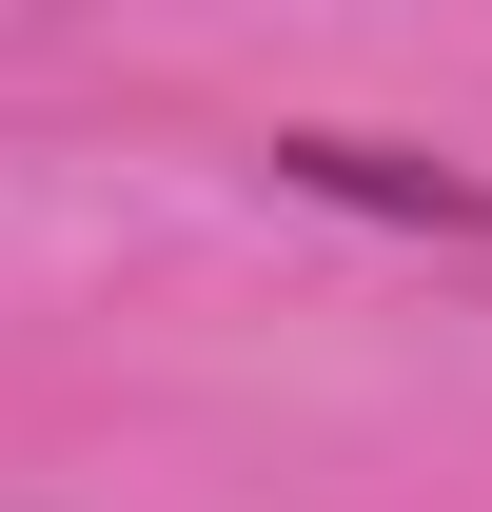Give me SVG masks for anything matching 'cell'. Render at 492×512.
<instances>
[{"mask_svg":"<svg viewBox=\"0 0 492 512\" xmlns=\"http://www.w3.org/2000/svg\"><path fill=\"white\" fill-rule=\"evenodd\" d=\"M276 197L414 217V237H492V178H453V158H394V138H276Z\"/></svg>","mask_w":492,"mask_h":512,"instance_id":"cell-1","label":"cell"}]
</instances>
